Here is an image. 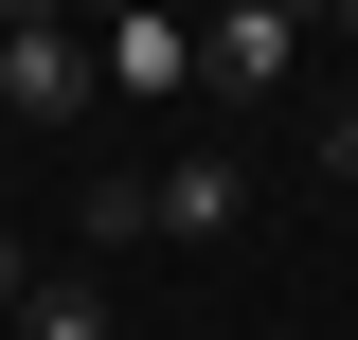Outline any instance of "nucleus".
Here are the masks:
<instances>
[{
	"instance_id": "obj_1",
	"label": "nucleus",
	"mask_w": 358,
	"mask_h": 340,
	"mask_svg": "<svg viewBox=\"0 0 358 340\" xmlns=\"http://www.w3.org/2000/svg\"><path fill=\"white\" fill-rule=\"evenodd\" d=\"M287 72H305V18H287V0H215V18H197V90H215V108H268Z\"/></svg>"
},
{
	"instance_id": "obj_2",
	"label": "nucleus",
	"mask_w": 358,
	"mask_h": 340,
	"mask_svg": "<svg viewBox=\"0 0 358 340\" xmlns=\"http://www.w3.org/2000/svg\"><path fill=\"white\" fill-rule=\"evenodd\" d=\"M0 108L18 126H90V36L72 18H0Z\"/></svg>"
},
{
	"instance_id": "obj_3",
	"label": "nucleus",
	"mask_w": 358,
	"mask_h": 340,
	"mask_svg": "<svg viewBox=\"0 0 358 340\" xmlns=\"http://www.w3.org/2000/svg\"><path fill=\"white\" fill-rule=\"evenodd\" d=\"M108 90H143V108H179V90H197V18H179V0H143V18H108Z\"/></svg>"
},
{
	"instance_id": "obj_4",
	"label": "nucleus",
	"mask_w": 358,
	"mask_h": 340,
	"mask_svg": "<svg viewBox=\"0 0 358 340\" xmlns=\"http://www.w3.org/2000/svg\"><path fill=\"white\" fill-rule=\"evenodd\" d=\"M162 233H233V162H215V143L162 162Z\"/></svg>"
},
{
	"instance_id": "obj_5",
	"label": "nucleus",
	"mask_w": 358,
	"mask_h": 340,
	"mask_svg": "<svg viewBox=\"0 0 358 340\" xmlns=\"http://www.w3.org/2000/svg\"><path fill=\"white\" fill-rule=\"evenodd\" d=\"M162 233V179H90V251H143Z\"/></svg>"
},
{
	"instance_id": "obj_6",
	"label": "nucleus",
	"mask_w": 358,
	"mask_h": 340,
	"mask_svg": "<svg viewBox=\"0 0 358 340\" xmlns=\"http://www.w3.org/2000/svg\"><path fill=\"white\" fill-rule=\"evenodd\" d=\"M18 340H108V304H72V287H36V304H18Z\"/></svg>"
},
{
	"instance_id": "obj_7",
	"label": "nucleus",
	"mask_w": 358,
	"mask_h": 340,
	"mask_svg": "<svg viewBox=\"0 0 358 340\" xmlns=\"http://www.w3.org/2000/svg\"><path fill=\"white\" fill-rule=\"evenodd\" d=\"M18 304H36V269H18V233H0V323H18Z\"/></svg>"
},
{
	"instance_id": "obj_8",
	"label": "nucleus",
	"mask_w": 358,
	"mask_h": 340,
	"mask_svg": "<svg viewBox=\"0 0 358 340\" xmlns=\"http://www.w3.org/2000/svg\"><path fill=\"white\" fill-rule=\"evenodd\" d=\"M322 162H341V179H358V108H341V143H322Z\"/></svg>"
},
{
	"instance_id": "obj_9",
	"label": "nucleus",
	"mask_w": 358,
	"mask_h": 340,
	"mask_svg": "<svg viewBox=\"0 0 358 340\" xmlns=\"http://www.w3.org/2000/svg\"><path fill=\"white\" fill-rule=\"evenodd\" d=\"M287 18H358V0H287Z\"/></svg>"
},
{
	"instance_id": "obj_10",
	"label": "nucleus",
	"mask_w": 358,
	"mask_h": 340,
	"mask_svg": "<svg viewBox=\"0 0 358 340\" xmlns=\"http://www.w3.org/2000/svg\"><path fill=\"white\" fill-rule=\"evenodd\" d=\"M108 18H143V0H108Z\"/></svg>"
}]
</instances>
